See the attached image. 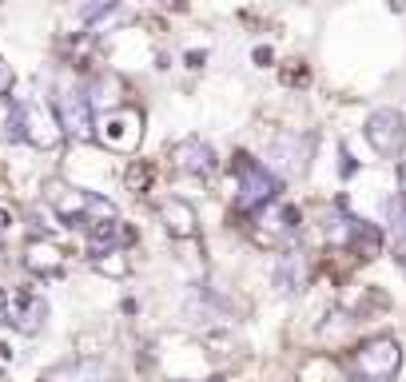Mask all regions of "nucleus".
<instances>
[{
    "mask_svg": "<svg viewBox=\"0 0 406 382\" xmlns=\"http://www.w3.org/2000/svg\"><path fill=\"white\" fill-rule=\"evenodd\" d=\"M231 172L239 175V188H243L239 191V203L243 207H255V203L275 199V191H279L275 175L267 172L263 163H255L247 152H235V156H231Z\"/></svg>",
    "mask_w": 406,
    "mask_h": 382,
    "instance_id": "nucleus-2",
    "label": "nucleus"
},
{
    "mask_svg": "<svg viewBox=\"0 0 406 382\" xmlns=\"http://www.w3.org/2000/svg\"><path fill=\"white\" fill-rule=\"evenodd\" d=\"M279 80H283V88H307L311 84L307 60H287L283 68H279Z\"/></svg>",
    "mask_w": 406,
    "mask_h": 382,
    "instance_id": "nucleus-9",
    "label": "nucleus"
},
{
    "mask_svg": "<svg viewBox=\"0 0 406 382\" xmlns=\"http://www.w3.org/2000/svg\"><path fill=\"white\" fill-rule=\"evenodd\" d=\"M144 28L160 36V32H167V24H163V16H144Z\"/></svg>",
    "mask_w": 406,
    "mask_h": 382,
    "instance_id": "nucleus-12",
    "label": "nucleus"
},
{
    "mask_svg": "<svg viewBox=\"0 0 406 382\" xmlns=\"http://www.w3.org/2000/svg\"><path fill=\"white\" fill-rule=\"evenodd\" d=\"M163 8H172V12H187L192 8V0H160Z\"/></svg>",
    "mask_w": 406,
    "mask_h": 382,
    "instance_id": "nucleus-15",
    "label": "nucleus"
},
{
    "mask_svg": "<svg viewBox=\"0 0 406 382\" xmlns=\"http://www.w3.org/2000/svg\"><path fill=\"white\" fill-rule=\"evenodd\" d=\"M52 382H72V370H60ZM76 382H88V374H84V370H76Z\"/></svg>",
    "mask_w": 406,
    "mask_h": 382,
    "instance_id": "nucleus-16",
    "label": "nucleus"
},
{
    "mask_svg": "<svg viewBox=\"0 0 406 382\" xmlns=\"http://www.w3.org/2000/svg\"><path fill=\"white\" fill-rule=\"evenodd\" d=\"M60 127H68L76 140H88L92 136V108H88V96L84 92H64L60 96Z\"/></svg>",
    "mask_w": 406,
    "mask_h": 382,
    "instance_id": "nucleus-6",
    "label": "nucleus"
},
{
    "mask_svg": "<svg viewBox=\"0 0 406 382\" xmlns=\"http://www.w3.org/2000/svg\"><path fill=\"white\" fill-rule=\"evenodd\" d=\"M255 64H259V68L275 64V52H271V48H255Z\"/></svg>",
    "mask_w": 406,
    "mask_h": 382,
    "instance_id": "nucleus-13",
    "label": "nucleus"
},
{
    "mask_svg": "<svg viewBox=\"0 0 406 382\" xmlns=\"http://www.w3.org/2000/svg\"><path fill=\"white\" fill-rule=\"evenodd\" d=\"M17 136H28L36 147H56L60 143V124H56V116L40 108V104H20L17 108Z\"/></svg>",
    "mask_w": 406,
    "mask_h": 382,
    "instance_id": "nucleus-4",
    "label": "nucleus"
},
{
    "mask_svg": "<svg viewBox=\"0 0 406 382\" xmlns=\"http://www.w3.org/2000/svg\"><path fill=\"white\" fill-rule=\"evenodd\" d=\"M358 366H362V374L367 379H390V370L398 366V343H390V338H374L367 347L358 350Z\"/></svg>",
    "mask_w": 406,
    "mask_h": 382,
    "instance_id": "nucleus-5",
    "label": "nucleus"
},
{
    "mask_svg": "<svg viewBox=\"0 0 406 382\" xmlns=\"http://www.w3.org/2000/svg\"><path fill=\"white\" fill-rule=\"evenodd\" d=\"M96 127V136L104 147H112V152H131L136 143H140V136H144V111L136 108H112Z\"/></svg>",
    "mask_w": 406,
    "mask_h": 382,
    "instance_id": "nucleus-1",
    "label": "nucleus"
},
{
    "mask_svg": "<svg viewBox=\"0 0 406 382\" xmlns=\"http://www.w3.org/2000/svg\"><path fill=\"white\" fill-rule=\"evenodd\" d=\"M167 156H172V163H176V172H187V175H207L212 172V147H207L203 140H195V136L192 140H179Z\"/></svg>",
    "mask_w": 406,
    "mask_h": 382,
    "instance_id": "nucleus-7",
    "label": "nucleus"
},
{
    "mask_svg": "<svg viewBox=\"0 0 406 382\" xmlns=\"http://www.w3.org/2000/svg\"><path fill=\"white\" fill-rule=\"evenodd\" d=\"M387 211H390V223H394V235L406 243V199H390Z\"/></svg>",
    "mask_w": 406,
    "mask_h": 382,
    "instance_id": "nucleus-11",
    "label": "nucleus"
},
{
    "mask_svg": "<svg viewBox=\"0 0 406 382\" xmlns=\"http://www.w3.org/2000/svg\"><path fill=\"white\" fill-rule=\"evenodd\" d=\"M12 88V72H8V64L0 60V92H8Z\"/></svg>",
    "mask_w": 406,
    "mask_h": 382,
    "instance_id": "nucleus-14",
    "label": "nucleus"
},
{
    "mask_svg": "<svg viewBox=\"0 0 406 382\" xmlns=\"http://www.w3.org/2000/svg\"><path fill=\"white\" fill-rule=\"evenodd\" d=\"M163 219H167V231H172V235H179V239L195 235V211L183 203V199H167V203H163Z\"/></svg>",
    "mask_w": 406,
    "mask_h": 382,
    "instance_id": "nucleus-8",
    "label": "nucleus"
},
{
    "mask_svg": "<svg viewBox=\"0 0 406 382\" xmlns=\"http://www.w3.org/2000/svg\"><path fill=\"white\" fill-rule=\"evenodd\" d=\"M128 188L136 191V195H144V191L151 188V163H147V159H140V163L128 167Z\"/></svg>",
    "mask_w": 406,
    "mask_h": 382,
    "instance_id": "nucleus-10",
    "label": "nucleus"
},
{
    "mask_svg": "<svg viewBox=\"0 0 406 382\" xmlns=\"http://www.w3.org/2000/svg\"><path fill=\"white\" fill-rule=\"evenodd\" d=\"M367 140H371V147L382 159H398L403 156V140H406L403 116H398L394 108L371 111V120H367Z\"/></svg>",
    "mask_w": 406,
    "mask_h": 382,
    "instance_id": "nucleus-3",
    "label": "nucleus"
},
{
    "mask_svg": "<svg viewBox=\"0 0 406 382\" xmlns=\"http://www.w3.org/2000/svg\"><path fill=\"white\" fill-rule=\"evenodd\" d=\"M203 64H207L203 52H187V68H203Z\"/></svg>",
    "mask_w": 406,
    "mask_h": 382,
    "instance_id": "nucleus-17",
    "label": "nucleus"
},
{
    "mask_svg": "<svg viewBox=\"0 0 406 382\" xmlns=\"http://www.w3.org/2000/svg\"><path fill=\"white\" fill-rule=\"evenodd\" d=\"M403 183H406V167H403Z\"/></svg>",
    "mask_w": 406,
    "mask_h": 382,
    "instance_id": "nucleus-18",
    "label": "nucleus"
}]
</instances>
